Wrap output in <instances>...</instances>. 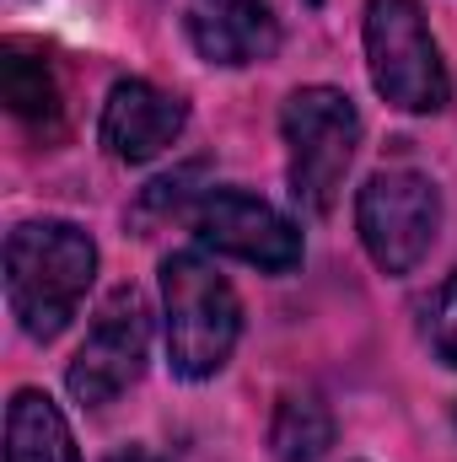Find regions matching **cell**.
<instances>
[{
	"instance_id": "cell-1",
	"label": "cell",
	"mask_w": 457,
	"mask_h": 462,
	"mask_svg": "<svg viewBox=\"0 0 457 462\" xmlns=\"http://www.w3.org/2000/svg\"><path fill=\"white\" fill-rule=\"evenodd\" d=\"M98 280V242L76 221H22L5 236V296L27 339L65 334Z\"/></svg>"
},
{
	"instance_id": "cell-2",
	"label": "cell",
	"mask_w": 457,
	"mask_h": 462,
	"mask_svg": "<svg viewBox=\"0 0 457 462\" xmlns=\"http://www.w3.org/2000/svg\"><path fill=\"white\" fill-rule=\"evenodd\" d=\"M162 301H167V360L183 382L216 376L242 334V301L227 274L200 253L162 258Z\"/></svg>"
},
{
	"instance_id": "cell-3",
	"label": "cell",
	"mask_w": 457,
	"mask_h": 462,
	"mask_svg": "<svg viewBox=\"0 0 457 462\" xmlns=\"http://www.w3.org/2000/svg\"><path fill=\"white\" fill-rule=\"evenodd\" d=\"M366 65H371V87L398 114H442L452 103V81L420 0L366 5Z\"/></svg>"
},
{
	"instance_id": "cell-4",
	"label": "cell",
	"mask_w": 457,
	"mask_h": 462,
	"mask_svg": "<svg viewBox=\"0 0 457 462\" xmlns=\"http://www.w3.org/2000/svg\"><path fill=\"white\" fill-rule=\"evenodd\" d=\"M280 129L291 145V194L302 210L329 216L344 189V172L360 145V114L340 87H302L285 97Z\"/></svg>"
},
{
	"instance_id": "cell-5",
	"label": "cell",
	"mask_w": 457,
	"mask_h": 462,
	"mask_svg": "<svg viewBox=\"0 0 457 462\" xmlns=\"http://www.w3.org/2000/svg\"><path fill=\"white\" fill-rule=\"evenodd\" d=\"M355 226L382 274H409L442 231V189L415 167H382L355 199Z\"/></svg>"
},
{
	"instance_id": "cell-6",
	"label": "cell",
	"mask_w": 457,
	"mask_h": 462,
	"mask_svg": "<svg viewBox=\"0 0 457 462\" xmlns=\"http://www.w3.org/2000/svg\"><path fill=\"white\" fill-rule=\"evenodd\" d=\"M145 355H151V307L135 285H118L103 301L92 334L76 349V360L65 371V387H70L76 403L103 409L145 376Z\"/></svg>"
},
{
	"instance_id": "cell-7",
	"label": "cell",
	"mask_w": 457,
	"mask_h": 462,
	"mask_svg": "<svg viewBox=\"0 0 457 462\" xmlns=\"http://www.w3.org/2000/svg\"><path fill=\"white\" fill-rule=\"evenodd\" d=\"M189 226L205 247L227 253L237 263H253L264 274H291L302 263V231L275 205H264V199H253L242 189H210L189 210Z\"/></svg>"
},
{
	"instance_id": "cell-8",
	"label": "cell",
	"mask_w": 457,
	"mask_h": 462,
	"mask_svg": "<svg viewBox=\"0 0 457 462\" xmlns=\"http://www.w3.org/2000/svg\"><path fill=\"white\" fill-rule=\"evenodd\" d=\"M189 124V103L151 87V81H114L108 103H103V145L114 162H151L162 156Z\"/></svg>"
},
{
	"instance_id": "cell-9",
	"label": "cell",
	"mask_w": 457,
	"mask_h": 462,
	"mask_svg": "<svg viewBox=\"0 0 457 462\" xmlns=\"http://www.w3.org/2000/svg\"><path fill=\"white\" fill-rule=\"evenodd\" d=\"M189 43L200 49V60L210 65H264L280 49V22L269 11V0H189L183 11Z\"/></svg>"
},
{
	"instance_id": "cell-10",
	"label": "cell",
	"mask_w": 457,
	"mask_h": 462,
	"mask_svg": "<svg viewBox=\"0 0 457 462\" xmlns=\"http://www.w3.org/2000/svg\"><path fill=\"white\" fill-rule=\"evenodd\" d=\"M5 462H81L60 403L38 387L11 393L5 409Z\"/></svg>"
},
{
	"instance_id": "cell-11",
	"label": "cell",
	"mask_w": 457,
	"mask_h": 462,
	"mask_svg": "<svg viewBox=\"0 0 457 462\" xmlns=\"http://www.w3.org/2000/svg\"><path fill=\"white\" fill-rule=\"evenodd\" d=\"M0 92H5V108L22 118V124L49 129L60 118V81H54L43 49H33L22 38H11L0 49Z\"/></svg>"
},
{
	"instance_id": "cell-12",
	"label": "cell",
	"mask_w": 457,
	"mask_h": 462,
	"mask_svg": "<svg viewBox=\"0 0 457 462\" xmlns=\"http://www.w3.org/2000/svg\"><path fill=\"white\" fill-rule=\"evenodd\" d=\"M269 447L275 462H318L334 447V414L312 393H280L275 420H269Z\"/></svg>"
},
{
	"instance_id": "cell-13",
	"label": "cell",
	"mask_w": 457,
	"mask_h": 462,
	"mask_svg": "<svg viewBox=\"0 0 457 462\" xmlns=\"http://www.w3.org/2000/svg\"><path fill=\"white\" fill-rule=\"evenodd\" d=\"M425 334H431L436 355L457 371V269L436 285V296L425 301Z\"/></svg>"
},
{
	"instance_id": "cell-14",
	"label": "cell",
	"mask_w": 457,
	"mask_h": 462,
	"mask_svg": "<svg viewBox=\"0 0 457 462\" xmlns=\"http://www.w3.org/2000/svg\"><path fill=\"white\" fill-rule=\"evenodd\" d=\"M205 172V162H194V167H183V172H173V178H156L145 194H140V205H135V221L145 226V221H162V216H178L183 210V199H189V183Z\"/></svg>"
},
{
	"instance_id": "cell-15",
	"label": "cell",
	"mask_w": 457,
	"mask_h": 462,
	"mask_svg": "<svg viewBox=\"0 0 457 462\" xmlns=\"http://www.w3.org/2000/svg\"><path fill=\"white\" fill-rule=\"evenodd\" d=\"M108 462H162V457H156V452H145V447H118Z\"/></svg>"
},
{
	"instance_id": "cell-16",
	"label": "cell",
	"mask_w": 457,
	"mask_h": 462,
	"mask_svg": "<svg viewBox=\"0 0 457 462\" xmlns=\"http://www.w3.org/2000/svg\"><path fill=\"white\" fill-rule=\"evenodd\" d=\"M307 5H323V0H307Z\"/></svg>"
}]
</instances>
